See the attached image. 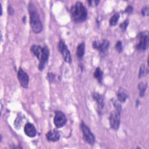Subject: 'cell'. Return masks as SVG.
<instances>
[{"instance_id":"cell-1","label":"cell","mask_w":149,"mask_h":149,"mask_svg":"<svg viewBox=\"0 0 149 149\" xmlns=\"http://www.w3.org/2000/svg\"><path fill=\"white\" fill-rule=\"evenodd\" d=\"M29 12L30 14V24L32 30L35 33H39L42 29V23L36 6L31 2L29 5Z\"/></svg>"},{"instance_id":"cell-2","label":"cell","mask_w":149,"mask_h":149,"mask_svg":"<svg viewBox=\"0 0 149 149\" xmlns=\"http://www.w3.org/2000/svg\"><path fill=\"white\" fill-rule=\"evenodd\" d=\"M71 16L75 22H83L87 17V10L80 2H77L70 9Z\"/></svg>"},{"instance_id":"cell-3","label":"cell","mask_w":149,"mask_h":149,"mask_svg":"<svg viewBox=\"0 0 149 149\" xmlns=\"http://www.w3.org/2000/svg\"><path fill=\"white\" fill-rule=\"evenodd\" d=\"M138 42L136 45L137 49L139 51H145L148 46V34L147 31H143L139 33L137 36Z\"/></svg>"},{"instance_id":"cell-4","label":"cell","mask_w":149,"mask_h":149,"mask_svg":"<svg viewBox=\"0 0 149 149\" xmlns=\"http://www.w3.org/2000/svg\"><path fill=\"white\" fill-rule=\"evenodd\" d=\"M80 126L85 141L89 144L93 145L95 142V137L94 134L84 122H81Z\"/></svg>"},{"instance_id":"cell-5","label":"cell","mask_w":149,"mask_h":149,"mask_svg":"<svg viewBox=\"0 0 149 149\" xmlns=\"http://www.w3.org/2000/svg\"><path fill=\"white\" fill-rule=\"evenodd\" d=\"M58 48H59L60 52L62 55V57H63L64 61L68 63H71L72 62V56H71L70 51H69V49H68L66 45L64 42V41L62 40H61L59 42Z\"/></svg>"},{"instance_id":"cell-6","label":"cell","mask_w":149,"mask_h":149,"mask_svg":"<svg viewBox=\"0 0 149 149\" xmlns=\"http://www.w3.org/2000/svg\"><path fill=\"white\" fill-rule=\"evenodd\" d=\"M120 112L117 110L113 111L109 116V124L111 127L114 130H117L120 125Z\"/></svg>"},{"instance_id":"cell-7","label":"cell","mask_w":149,"mask_h":149,"mask_svg":"<svg viewBox=\"0 0 149 149\" xmlns=\"http://www.w3.org/2000/svg\"><path fill=\"white\" fill-rule=\"evenodd\" d=\"M66 118L65 115L61 111H57L55 112L54 123L58 128L63 127L66 123Z\"/></svg>"},{"instance_id":"cell-8","label":"cell","mask_w":149,"mask_h":149,"mask_svg":"<svg viewBox=\"0 0 149 149\" xmlns=\"http://www.w3.org/2000/svg\"><path fill=\"white\" fill-rule=\"evenodd\" d=\"M49 55V50L47 46H44V47H42V54L41 56V58L39 60L40 63L38 65V69L40 70H42L44 69L45 65L47 63Z\"/></svg>"},{"instance_id":"cell-9","label":"cell","mask_w":149,"mask_h":149,"mask_svg":"<svg viewBox=\"0 0 149 149\" xmlns=\"http://www.w3.org/2000/svg\"><path fill=\"white\" fill-rule=\"evenodd\" d=\"M17 79L20 85L24 88H27L29 83V77L26 72L22 68H20L17 72Z\"/></svg>"},{"instance_id":"cell-10","label":"cell","mask_w":149,"mask_h":149,"mask_svg":"<svg viewBox=\"0 0 149 149\" xmlns=\"http://www.w3.org/2000/svg\"><path fill=\"white\" fill-rule=\"evenodd\" d=\"M109 42L107 40H104L101 43H98L97 41H94L93 42V47L97 49L101 52H106L109 48Z\"/></svg>"},{"instance_id":"cell-11","label":"cell","mask_w":149,"mask_h":149,"mask_svg":"<svg viewBox=\"0 0 149 149\" xmlns=\"http://www.w3.org/2000/svg\"><path fill=\"white\" fill-rule=\"evenodd\" d=\"M24 132L25 134L30 137H34L37 134V130L36 127L33 124L30 123H27L25 125Z\"/></svg>"},{"instance_id":"cell-12","label":"cell","mask_w":149,"mask_h":149,"mask_svg":"<svg viewBox=\"0 0 149 149\" xmlns=\"http://www.w3.org/2000/svg\"><path fill=\"white\" fill-rule=\"evenodd\" d=\"M46 137L47 139L49 141H56L60 137L59 133L56 130H51L46 134Z\"/></svg>"},{"instance_id":"cell-13","label":"cell","mask_w":149,"mask_h":149,"mask_svg":"<svg viewBox=\"0 0 149 149\" xmlns=\"http://www.w3.org/2000/svg\"><path fill=\"white\" fill-rule=\"evenodd\" d=\"M93 98L97 102L99 109H102L104 106V100L102 95L97 93H94L93 94Z\"/></svg>"},{"instance_id":"cell-14","label":"cell","mask_w":149,"mask_h":149,"mask_svg":"<svg viewBox=\"0 0 149 149\" xmlns=\"http://www.w3.org/2000/svg\"><path fill=\"white\" fill-rule=\"evenodd\" d=\"M30 50L32 53L37 57L38 59H40L42 52V48L38 45H33L31 47Z\"/></svg>"},{"instance_id":"cell-15","label":"cell","mask_w":149,"mask_h":149,"mask_svg":"<svg viewBox=\"0 0 149 149\" xmlns=\"http://www.w3.org/2000/svg\"><path fill=\"white\" fill-rule=\"evenodd\" d=\"M127 94L126 93V91L122 89V88H120L118 92H117V97L118 100L120 102H124L126 99L127 98Z\"/></svg>"},{"instance_id":"cell-16","label":"cell","mask_w":149,"mask_h":149,"mask_svg":"<svg viewBox=\"0 0 149 149\" xmlns=\"http://www.w3.org/2000/svg\"><path fill=\"white\" fill-rule=\"evenodd\" d=\"M84 51H85V44L84 42H81L77 46V51H76L77 56L79 59H81L83 58L84 54Z\"/></svg>"},{"instance_id":"cell-17","label":"cell","mask_w":149,"mask_h":149,"mask_svg":"<svg viewBox=\"0 0 149 149\" xmlns=\"http://www.w3.org/2000/svg\"><path fill=\"white\" fill-rule=\"evenodd\" d=\"M94 77L97 79V80L101 83L103 77V72L101 70V69L100 68H97L94 73Z\"/></svg>"},{"instance_id":"cell-18","label":"cell","mask_w":149,"mask_h":149,"mask_svg":"<svg viewBox=\"0 0 149 149\" xmlns=\"http://www.w3.org/2000/svg\"><path fill=\"white\" fill-rule=\"evenodd\" d=\"M120 15L118 13H115L110 19L109 20V24L111 26H113L116 24V23L118 22V20L119 19Z\"/></svg>"},{"instance_id":"cell-19","label":"cell","mask_w":149,"mask_h":149,"mask_svg":"<svg viewBox=\"0 0 149 149\" xmlns=\"http://www.w3.org/2000/svg\"><path fill=\"white\" fill-rule=\"evenodd\" d=\"M147 83H144L143 82H141L139 84L138 87L139 90V95L140 97H143L144 95V93L147 88Z\"/></svg>"},{"instance_id":"cell-20","label":"cell","mask_w":149,"mask_h":149,"mask_svg":"<svg viewBox=\"0 0 149 149\" xmlns=\"http://www.w3.org/2000/svg\"><path fill=\"white\" fill-rule=\"evenodd\" d=\"M148 73V69L146 67L145 65H142L139 69V77H142Z\"/></svg>"},{"instance_id":"cell-21","label":"cell","mask_w":149,"mask_h":149,"mask_svg":"<svg viewBox=\"0 0 149 149\" xmlns=\"http://www.w3.org/2000/svg\"><path fill=\"white\" fill-rule=\"evenodd\" d=\"M129 21L128 19H126V20H125L123 22H122V23L120 24L119 25V27L120 29L123 31H125L126 30V28L129 24Z\"/></svg>"},{"instance_id":"cell-22","label":"cell","mask_w":149,"mask_h":149,"mask_svg":"<svg viewBox=\"0 0 149 149\" xmlns=\"http://www.w3.org/2000/svg\"><path fill=\"white\" fill-rule=\"evenodd\" d=\"M115 48L119 52H121L123 50V47H122V41H118L116 44H115Z\"/></svg>"},{"instance_id":"cell-23","label":"cell","mask_w":149,"mask_h":149,"mask_svg":"<svg viewBox=\"0 0 149 149\" xmlns=\"http://www.w3.org/2000/svg\"><path fill=\"white\" fill-rule=\"evenodd\" d=\"M112 102H113V104L114 107H115V109L120 112L121 109H122V107H121L120 104L118 102V101L115 100H113Z\"/></svg>"},{"instance_id":"cell-24","label":"cell","mask_w":149,"mask_h":149,"mask_svg":"<svg viewBox=\"0 0 149 149\" xmlns=\"http://www.w3.org/2000/svg\"><path fill=\"white\" fill-rule=\"evenodd\" d=\"M21 123H22V118L20 116H17V118L16 119V120H15V121L14 122L15 126L17 129H19L20 127Z\"/></svg>"},{"instance_id":"cell-25","label":"cell","mask_w":149,"mask_h":149,"mask_svg":"<svg viewBox=\"0 0 149 149\" xmlns=\"http://www.w3.org/2000/svg\"><path fill=\"white\" fill-rule=\"evenodd\" d=\"M100 1H95V0H92V1H88V3H89L90 6H92V7H95L96 6H97L99 3Z\"/></svg>"},{"instance_id":"cell-26","label":"cell","mask_w":149,"mask_h":149,"mask_svg":"<svg viewBox=\"0 0 149 149\" xmlns=\"http://www.w3.org/2000/svg\"><path fill=\"white\" fill-rule=\"evenodd\" d=\"M148 8L147 6H145L141 10V14L143 16H148Z\"/></svg>"},{"instance_id":"cell-27","label":"cell","mask_w":149,"mask_h":149,"mask_svg":"<svg viewBox=\"0 0 149 149\" xmlns=\"http://www.w3.org/2000/svg\"><path fill=\"white\" fill-rule=\"evenodd\" d=\"M55 74L52 73H48V76H47V79L48 80L51 81V82H52L54 81V79H55Z\"/></svg>"},{"instance_id":"cell-28","label":"cell","mask_w":149,"mask_h":149,"mask_svg":"<svg viewBox=\"0 0 149 149\" xmlns=\"http://www.w3.org/2000/svg\"><path fill=\"white\" fill-rule=\"evenodd\" d=\"M132 11H133V7H132V6H128L126 8L125 12H126V13H131Z\"/></svg>"},{"instance_id":"cell-29","label":"cell","mask_w":149,"mask_h":149,"mask_svg":"<svg viewBox=\"0 0 149 149\" xmlns=\"http://www.w3.org/2000/svg\"><path fill=\"white\" fill-rule=\"evenodd\" d=\"M8 13H9V15H12L13 13H14V10L13 9V8L9 6H8Z\"/></svg>"}]
</instances>
